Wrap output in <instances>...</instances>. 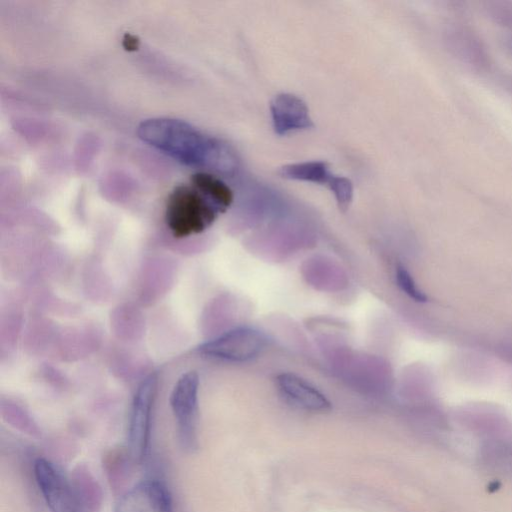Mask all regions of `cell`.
I'll return each instance as SVG.
<instances>
[{"label":"cell","instance_id":"cell-1","mask_svg":"<svg viewBox=\"0 0 512 512\" xmlns=\"http://www.w3.org/2000/svg\"><path fill=\"white\" fill-rule=\"evenodd\" d=\"M137 133L142 141L185 165L221 173L236 168V158L225 143L185 121L151 118L139 125Z\"/></svg>","mask_w":512,"mask_h":512},{"label":"cell","instance_id":"cell-2","mask_svg":"<svg viewBox=\"0 0 512 512\" xmlns=\"http://www.w3.org/2000/svg\"><path fill=\"white\" fill-rule=\"evenodd\" d=\"M222 213L193 186L179 185L169 194L165 219L172 234L187 237L207 229Z\"/></svg>","mask_w":512,"mask_h":512},{"label":"cell","instance_id":"cell-3","mask_svg":"<svg viewBox=\"0 0 512 512\" xmlns=\"http://www.w3.org/2000/svg\"><path fill=\"white\" fill-rule=\"evenodd\" d=\"M198 389V374L195 371L186 372L177 380L169 400L177 424L179 444L188 453L198 448Z\"/></svg>","mask_w":512,"mask_h":512},{"label":"cell","instance_id":"cell-4","mask_svg":"<svg viewBox=\"0 0 512 512\" xmlns=\"http://www.w3.org/2000/svg\"><path fill=\"white\" fill-rule=\"evenodd\" d=\"M156 384V375L149 374L138 386L133 399L126 447L135 464H141L149 451Z\"/></svg>","mask_w":512,"mask_h":512},{"label":"cell","instance_id":"cell-5","mask_svg":"<svg viewBox=\"0 0 512 512\" xmlns=\"http://www.w3.org/2000/svg\"><path fill=\"white\" fill-rule=\"evenodd\" d=\"M268 343L267 336L251 327L231 329L201 344L197 351L206 357L245 362L257 357Z\"/></svg>","mask_w":512,"mask_h":512},{"label":"cell","instance_id":"cell-6","mask_svg":"<svg viewBox=\"0 0 512 512\" xmlns=\"http://www.w3.org/2000/svg\"><path fill=\"white\" fill-rule=\"evenodd\" d=\"M34 477L50 512H87L79 501L70 478L49 460H35Z\"/></svg>","mask_w":512,"mask_h":512},{"label":"cell","instance_id":"cell-7","mask_svg":"<svg viewBox=\"0 0 512 512\" xmlns=\"http://www.w3.org/2000/svg\"><path fill=\"white\" fill-rule=\"evenodd\" d=\"M114 512H173V501L163 482L148 479L126 490L117 501Z\"/></svg>","mask_w":512,"mask_h":512},{"label":"cell","instance_id":"cell-8","mask_svg":"<svg viewBox=\"0 0 512 512\" xmlns=\"http://www.w3.org/2000/svg\"><path fill=\"white\" fill-rule=\"evenodd\" d=\"M274 130L279 135L308 129L313 123L306 103L292 94H279L270 104Z\"/></svg>","mask_w":512,"mask_h":512},{"label":"cell","instance_id":"cell-9","mask_svg":"<svg viewBox=\"0 0 512 512\" xmlns=\"http://www.w3.org/2000/svg\"><path fill=\"white\" fill-rule=\"evenodd\" d=\"M276 384L281 393L299 408L313 412H327L331 409L330 401L296 374L281 373L276 377Z\"/></svg>","mask_w":512,"mask_h":512},{"label":"cell","instance_id":"cell-10","mask_svg":"<svg viewBox=\"0 0 512 512\" xmlns=\"http://www.w3.org/2000/svg\"><path fill=\"white\" fill-rule=\"evenodd\" d=\"M75 493L87 512H99L103 502L100 484L85 465H78L70 475Z\"/></svg>","mask_w":512,"mask_h":512},{"label":"cell","instance_id":"cell-11","mask_svg":"<svg viewBox=\"0 0 512 512\" xmlns=\"http://www.w3.org/2000/svg\"><path fill=\"white\" fill-rule=\"evenodd\" d=\"M190 182L191 186L214 203L222 213L233 202L232 190L223 181L210 173H195L191 176Z\"/></svg>","mask_w":512,"mask_h":512},{"label":"cell","instance_id":"cell-12","mask_svg":"<svg viewBox=\"0 0 512 512\" xmlns=\"http://www.w3.org/2000/svg\"><path fill=\"white\" fill-rule=\"evenodd\" d=\"M133 464L135 463L126 446L112 448L104 455V469L115 491H120L127 483Z\"/></svg>","mask_w":512,"mask_h":512},{"label":"cell","instance_id":"cell-13","mask_svg":"<svg viewBox=\"0 0 512 512\" xmlns=\"http://www.w3.org/2000/svg\"><path fill=\"white\" fill-rule=\"evenodd\" d=\"M279 174L287 179L325 184L327 186L334 176L323 161L289 164L283 166Z\"/></svg>","mask_w":512,"mask_h":512},{"label":"cell","instance_id":"cell-14","mask_svg":"<svg viewBox=\"0 0 512 512\" xmlns=\"http://www.w3.org/2000/svg\"><path fill=\"white\" fill-rule=\"evenodd\" d=\"M395 279L400 290L416 302H426V294L417 286L409 271L401 264L395 270Z\"/></svg>","mask_w":512,"mask_h":512},{"label":"cell","instance_id":"cell-15","mask_svg":"<svg viewBox=\"0 0 512 512\" xmlns=\"http://www.w3.org/2000/svg\"><path fill=\"white\" fill-rule=\"evenodd\" d=\"M328 187L333 192L339 208L343 211L347 210L353 199L351 181L346 177L334 175Z\"/></svg>","mask_w":512,"mask_h":512},{"label":"cell","instance_id":"cell-16","mask_svg":"<svg viewBox=\"0 0 512 512\" xmlns=\"http://www.w3.org/2000/svg\"><path fill=\"white\" fill-rule=\"evenodd\" d=\"M122 45L127 51H136L139 48L140 40L135 35L125 33L123 36Z\"/></svg>","mask_w":512,"mask_h":512}]
</instances>
